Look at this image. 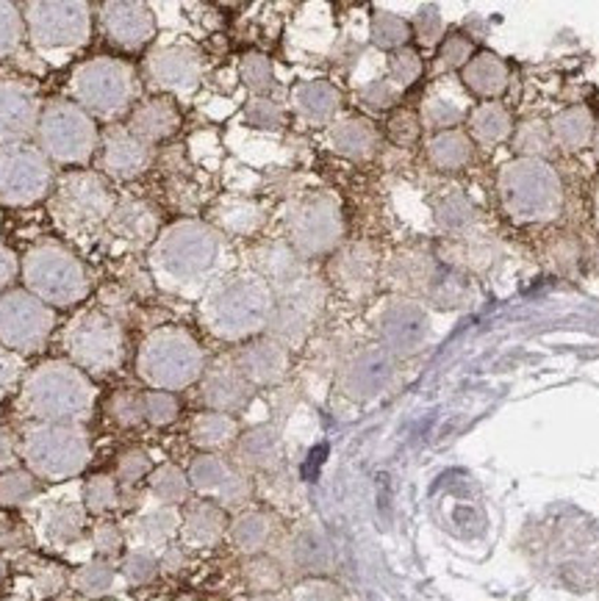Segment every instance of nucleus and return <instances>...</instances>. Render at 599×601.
<instances>
[{
    "label": "nucleus",
    "mask_w": 599,
    "mask_h": 601,
    "mask_svg": "<svg viewBox=\"0 0 599 601\" xmlns=\"http://www.w3.org/2000/svg\"><path fill=\"white\" fill-rule=\"evenodd\" d=\"M98 399L92 377L70 361H45L20 386V405L36 424H81Z\"/></svg>",
    "instance_id": "f257e3e1"
},
{
    "label": "nucleus",
    "mask_w": 599,
    "mask_h": 601,
    "mask_svg": "<svg viewBox=\"0 0 599 601\" xmlns=\"http://www.w3.org/2000/svg\"><path fill=\"white\" fill-rule=\"evenodd\" d=\"M219 258V236L208 225L181 219L159 234L150 245V277L176 292H192L206 283Z\"/></svg>",
    "instance_id": "f03ea898"
},
{
    "label": "nucleus",
    "mask_w": 599,
    "mask_h": 601,
    "mask_svg": "<svg viewBox=\"0 0 599 601\" xmlns=\"http://www.w3.org/2000/svg\"><path fill=\"white\" fill-rule=\"evenodd\" d=\"M25 292L50 308H72L92 292V272L87 263L59 241H42L25 252L20 263Z\"/></svg>",
    "instance_id": "7ed1b4c3"
},
{
    "label": "nucleus",
    "mask_w": 599,
    "mask_h": 601,
    "mask_svg": "<svg viewBox=\"0 0 599 601\" xmlns=\"http://www.w3.org/2000/svg\"><path fill=\"white\" fill-rule=\"evenodd\" d=\"M117 205L112 181L94 170H70L56 178L50 194V214L56 225L72 239H87L106 228Z\"/></svg>",
    "instance_id": "20e7f679"
},
{
    "label": "nucleus",
    "mask_w": 599,
    "mask_h": 601,
    "mask_svg": "<svg viewBox=\"0 0 599 601\" xmlns=\"http://www.w3.org/2000/svg\"><path fill=\"white\" fill-rule=\"evenodd\" d=\"M272 310L275 303L267 281L247 275L219 281L203 299V319L208 330L223 339H247L259 333L261 327L270 325Z\"/></svg>",
    "instance_id": "39448f33"
},
{
    "label": "nucleus",
    "mask_w": 599,
    "mask_h": 601,
    "mask_svg": "<svg viewBox=\"0 0 599 601\" xmlns=\"http://www.w3.org/2000/svg\"><path fill=\"white\" fill-rule=\"evenodd\" d=\"M206 368L203 350L183 327L167 325L154 330L136 352V372L154 392H181L197 383Z\"/></svg>",
    "instance_id": "423d86ee"
},
{
    "label": "nucleus",
    "mask_w": 599,
    "mask_h": 601,
    "mask_svg": "<svg viewBox=\"0 0 599 601\" xmlns=\"http://www.w3.org/2000/svg\"><path fill=\"white\" fill-rule=\"evenodd\" d=\"M70 92L76 103L92 117L120 120L134 112L139 98V78L136 70L114 56H94L76 67L70 78Z\"/></svg>",
    "instance_id": "0eeeda50"
},
{
    "label": "nucleus",
    "mask_w": 599,
    "mask_h": 601,
    "mask_svg": "<svg viewBox=\"0 0 599 601\" xmlns=\"http://www.w3.org/2000/svg\"><path fill=\"white\" fill-rule=\"evenodd\" d=\"M67 358L87 374H112L125 363L128 339L123 321L103 308H87L67 321L61 333Z\"/></svg>",
    "instance_id": "6e6552de"
},
{
    "label": "nucleus",
    "mask_w": 599,
    "mask_h": 601,
    "mask_svg": "<svg viewBox=\"0 0 599 601\" xmlns=\"http://www.w3.org/2000/svg\"><path fill=\"white\" fill-rule=\"evenodd\" d=\"M36 141H39L36 147L50 158V163L83 167L98 156L100 131L92 114L83 112L76 100L56 98L42 105Z\"/></svg>",
    "instance_id": "1a4fd4ad"
},
{
    "label": "nucleus",
    "mask_w": 599,
    "mask_h": 601,
    "mask_svg": "<svg viewBox=\"0 0 599 601\" xmlns=\"http://www.w3.org/2000/svg\"><path fill=\"white\" fill-rule=\"evenodd\" d=\"M25 466L36 479H72L89 466L92 444L81 424H34L20 444Z\"/></svg>",
    "instance_id": "9d476101"
},
{
    "label": "nucleus",
    "mask_w": 599,
    "mask_h": 601,
    "mask_svg": "<svg viewBox=\"0 0 599 601\" xmlns=\"http://www.w3.org/2000/svg\"><path fill=\"white\" fill-rule=\"evenodd\" d=\"M25 36L39 50H72L92 36V7L81 0L25 3Z\"/></svg>",
    "instance_id": "9b49d317"
},
{
    "label": "nucleus",
    "mask_w": 599,
    "mask_h": 601,
    "mask_svg": "<svg viewBox=\"0 0 599 601\" xmlns=\"http://www.w3.org/2000/svg\"><path fill=\"white\" fill-rule=\"evenodd\" d=\"M54 163L39 147L9 145L0 147V203L25 208L54 194Z\"/></svg>",
    "instance_id": "f8f14e48"
},
{
    "label": "nucleus",
    "mask_w": 599,
    "mask_h": 601,
    "mask_svg": "<svg viewBox=\"0 0 599 601\" xmlns=\"http://www.w3.org/2000/svg\"><path fill=\"white\" fill-rule=\"evenodd\" d=\"M56 330V314L50 305L36 299L25 288H12L0 297V347L14 355H31L45 350Z\"/></svg>",
    "instance_id": "ddd939ff"
},
{
    "label": "nucleus",
    "mask_w": 599,
    "mask_h": 601,
    "mask_svg": "<svg viewBox=\"0 0 599 601\" xmlns=\"http://www.w3.org/2000/svg\"><path fill=\"white\" fill-rule=\"evenodd\" d=\"M289 234L303 256L328 252L341 236L339 208L330 197H312L300 203L289 216Z\"/></svg>",
    "instance_id": "4468645a"
},
{
    "label": "nucleus",
    "mask_w": 599,
    "mask_h": 601,
    "mask_svg": "<svg viewBox=\"0 0 599 601\" xmlns=\"http://www.w3.org/2000/svg\"><path fill=\"white\" fill-rule=\"evenodd\" d=\"M154 150L147 141H142L128 125L114 123L106 125L100 134L98 147V172L114 181H134L150 167Z\"/></svg>",
    "instance_id": "2eb2a0df"
},
{
    "label": "nucleus",
    "mask_w": 599,
    "mask_h": 601,
    "mask_svg": "<svg viewBox=\"0 0 599 601\" xmlns=\"http://www.w3.org/2000/svg\"><path fill=\"white\" fill-rule=\"evenodd\" d=\"M189 485H192L197 494L203 497L217 499L219 508H236V504H245L250 499V479L239 472V468L230 466L225 457H219L217 452H203L192 461L187 472Z\"/></svg>",
    "instance_id": "dca6fc26"
},
{
    "label": "nucleus",
    "mask_w": 599,
    "mask_h": 601,
    "mask_svg": "<svg viewBox=\"0 0 599 601\" xmlns=\"http://www.w3.org/2000/svg\"><path fill=\"white\" fill-rule=\"evenodd\" d=\"M103 230H106L109 241H114L120 250H145V247L154 245L161 234L159 211L150 203H145V200L123 197L117 200V205H114L112 216H109V223Z\"/></svg>",
    "instance_id": "f3484780"
},
{
    "label": "nucleus",
    "mask_w": 599,
    "mask_h": 601,
    "mask_svg": "<svg viewBox=\"0 0 599 601\" xmlns=\"http://www.w3.org/2000/svg\"><path fill=\"white\" fill-rule=\"evenodd\" d=\"M42 105L31 87L20 81H0V147L25 145L36 136Z\"/></svg>",
    "instance_id": "a211bd4d"
},
{
    "label": "nucleus",
    "mask_w": 599,
    "mask_h": 601,
    "mask_svg": "<svg viewBox=\"0 0 599 601\" xmlns=\"http://www.w3.org/2000/svg\"><path fill=\"white\" fill-rule=\"evenodd\" d=\"M98 18L109 42L125 47V50H139L156 34L154 12L136 0H109L100 7Z\"/></svg>",
    "instance_id": "6ab92c4d"
},
{
    "label": "nucleus",
    "mask_w": 599,
    "mask_h": 601,
    "mask_svg": "<svg viewBox=\"0 0 599 601\" xmlns=\"http://www.w3.org/2000/svg\"><path fill=\"white\" fill-rule=\"evenodd\" d=\"M147 83L170 94H189L200 81V59L189 47H156L145 59Z\"/></svg>",
    "instance_id": "aec40b11"
},
{
    "label": "nucleus",
    "mask_w": 599,
    "mask_h": 601,
    "mask_svg": "<svg viewBox=\"0 0 599 601\" xmlns=\"http://www.w3.org/2000/svg\"><path fill=\"white\" fill-rule=\"evenodd\" d=\"M125 125L142 141L154 147L156 141H165L176 134L178 125H181V112H178L176 100L170 94H159V98H147L142 103H136Z\"/></svg>",
    "instance_id": "412c9836"
},
{
    "label": "nucleus",
    "mask_w": 599,
    "mask_h": 601,
    "mask_svg": "<svg viewBox=\"0 0 599 601\" xmlns=\"http://www.w3.org/2000/svg\"><path fill=\"white\" fill-rule=\"evenodd\" d=\"M239 372L245 374L247 383H256V386H272L286 374L289 368V352L283 341H253L247 344L239 355Z\"/></svg>",
    "instance_id": "4be33fe9"
},
{
    "label": "nucleus",
    "mask_w": 599,
    "mask_h": 601,
    "mask_svg": "<svg viewBox=\"0 0 599 601\" xmlns=\"http://www.w3.org/2000/svg\"><path fill=\"white\" fill-rule=\"evenodd\" d=\"M203 399L217 413H234L250 399V383L239 366H214L203 379Z\"/></svg>",
    "instance_id": "5701e85b"
},
{
    "label": "nucleus",
    "mask_w": 599,
    "mask_h": 601,
    "mask_svg": "<svg viewBox=\"0 0 599 601\" xmlns=\"http://www.w3.org/2000/svg\"><path fill=\"white\" fill-rule=\"evenodd\" d=\"M225 530H228V519L225 510L217 502H192L181 515V535L189 546L197 549H208L214 543L223 541Z\"/></svg>",
    "instance_id": "b1692460"
},
{
    "label": "nucleus",
    "mask_w": 599,
    "mask_h": 601,
    "mask_svg": "<svg viewBox=\"0 0 599 601\" xmlns=\"http://www.w3.org/2000/svg\"><path fill=\"white\" fill-rule=\"evenodd\" d=\"M386 377H388V363L383 352H359V355L344 366L341 383H344V392L350 394V397L364 399L381 392Z\"/></svg>",
    "instance_id": "393cba45"
},
{
    "label": "nucleus",
    "mask_w": 599,
    "mask_h": 601,
    "mask_svg": "<svg viewBox=\"0 0 599 601\" xmlns=\"http://www.w3.org/2000/svg\"><path fill=\"white\" fill-rule=\"evenodd\" d=\"M236 435H239V424H236L234 416L217 413V410L197 413L192 419V427H189V439L203 452L225 450V446L234 444Z\"/></svg>",
    "instance_id": "a878e982"
},
{
    "label": "nucleus",
    "mask_w": 599,
    "mask_h": 601,
    "mask_svg": "<svg viewBox=\"0 0 599 601\" xmlns=\"http://www.w3.org/2000/svg\"><path fill=\"white\" fill-rule=\"evenodd\" d=\"M239 461L259 472H270L281 463V439L272 427H256L239 439Z\"/></svg>",
    "instance_id": "bb28decb"
},
{
    "label": "nucleus",
    "mask_w": 599,
    "mask_h": 601,
    "mask_svg": "<svg viewBox=\"0 0 599 601\" xmlns=\"http://www.w3.org/2000/svg\"><path fill=\"white\" fill-rule=\"evenodd\" d=\"M419 325H422V319H419V314L411 305H394V308L383 314L381 336L388 344V350L406 352L414 350V344H417Z\"/></svg>",
    "instance_id": "cd10ccee"
},
{
    "label": "nucleus",
    "mask_w": 599,
    "mask_h": 601,
    "mask_svg": "<svg viewBox=\"0 0 599 601\" xmlns=\"http://www.w3.org/2000/svg\"><path fill=\"white\" fill-rule=\"evenodd\" d=\"M272 537V519L261 510H245L241 515H236V521L230 524V541L239 552L245 555H261L267 549V543Z\"/></svg>",
    "instance_id": "c85d7f7f"
},
{
    "label": "nucleus",
    "mask_w": 599,
    "mask_h": 601,
    "mask_svg": "<svg viewBox=\"0 0 599 601\" xmlns=\"http://www.w3.org/2000/svg\"><path fill=\"white\" fill-rule=\"evenodd\" d=\"M292 560L300 571L308 574H325L334 563V552L330 543L319 530H303L292 541Z\"/></svg>",
    "instance_id": "c756f323"
},
{
    "label": "nucleus",
    "mask_w": 599,
    "mask_h": 601,
    "mask_svg": "<svg viewBox=\"0 0 599 601\" xmlns=\"http://www.w3.org/2000/svg\"><path fill=\"white\" fill-rule=\"evenodd\" d=\"M83 524H87V510H83V504L61 502L54 504L45 515V532L56 546L76 543L78 537L83 535Z\"/></svg>",
    "instance_id": "7c9ffc66"
},
{
    "label": "nucleus",
    "mask_w": 599,
    "mask_h": 601,
    "mask_svg": "<svg viewBox=\"0 0 599 601\" xmlns=\"http://www.w3.org/2000/svg\"><path fill=\"white\" fill-rule=\"evenodd\" d=\"M176 532H181V515L176 513V508H167V504L147 510L136 521V535H139V541L145 543L147 549L170 543Z\"/></svg>",
    "instance_id": "2f4dec72"
},
{
    "label": "nucleus",
    "mask_w": 599,
    "mask_h": 601,
    "mask_svg": "<svg viewBox=\"0 0 599 601\" xmlns=\"http://www.w3.org/2000/svg\"><path fill=\"white\" fill-rule=\"evenodd\" d=\"M114 585H117V568L109 560H103V557L83 563V566L72 574V588L81 596H87V599H106L114 590Z\"/></svg>",
    "instance_id": "473e14b6"
},
{
    "label": "nucleus",
    "mask_w": 599,
    "mask_h": 601,
    "mask_svg": "<svg viewBox=\"0 0 599 601\" xmlns=\"http://www.w3.org/2000/svg\"><path fill=\"white\" fill-rule=\"evenodd\" d=\"M294 105H297V112L306 120L323 123V120H328L330 114L336 112L339 94H336V89L328 87V83L312 81L297 87V92H294Z\"/></svg>",
    "instance_id": "72a5a7b5"
},
{
    "label": "nucleus",
    "mask_w": 599,
    "mask_h": 601,
    "mask_svg": "<svg viewBox=\"0 0 599 601\" xmlns=\"http://www.w3.org/2000/svg\"><path fill=\"white\" fill-rule=\"evenodd\" d=\"M189 490H192V485H189L187 472L172 466V463H165V466L150 472V494H154L159 504L176 508V504L187 502Z\"/></svg>",
    "instance_id": "f704fd0d"
},
{
    "label": "nucleus",
    "mask_w": 599,
    "mask_h": 601,
    "mask_svg": "<svg viewBox=\"0 0 599 601\" xmlns=\"http://www.w3.org/2000/svg\"><path fill=\"white\" fill-rule=\"evenodd\" d=\"M39 494V479L29 468H9L0 474V508H23Z\"/></svg>",
    "instance_id": "c9c22d12"
},
{
    "label": "nucleus",
    "mask_w": 599,
    "mask_h": 601,
    "mask_svg": "<svg viewBox=\"0 0 599 601\" xmlns=\"http://www.w3.org/2000/svg\"><path fill=\"white\" fill-rule=\"evenodd\" d=\"M334 147L344 156L364 158L375 147V131L364 120H344L334 128Z\"/></svg>",
    "instance_id": "e433bc0d"
},
{
    "label": "nucleus",
    "mask_w": 599,
    "mask_h": 601,
    "mask_svg": "<svg viewBox=\"0 0 599 601\" xmlns=\"http://www.w3.org/2000/svg\"><path fill=\"white\" fill-rule=\"evenodd\" d=\"M120 502V490L114 477L109 474H94V477L87 479L83 485V510L92 515L112 513Z\"/></svg>",
    "instance_id": "4c0bfd02"
},
{
    "label": "nucleus",
    "mask_w": 599,
    "mask_h": 601,
    "mask_svg": "<svg viewBox=\"0 0 599 601\" xmlns=\"http://www.w3.org/2000/svg\"><path fill=\"white\" fill-rule=\"evenodd\" d=\"M161 571V560L156 557L154 549H147V546H139V549H131L128 555L123 557L120 563V574L128 585L139 588V585L154 582Z\"/></svg>",
    "instance_id": "58836bf2"
},
{
    "label": "nucleus",
    "mask_w": 599,
    "mask_h": 601,
    "mask_svg": "<svg viewBox=\"0 0 599 601\" xmlns=\"http://www.w3.org/2000/svg\"><path fill=\"white\" fill-rule=\"evenodd\" d=\"M245 579L253 593H275L283 585V571L275 560L256 555L253 560L245 566Z\"/></svg>",
    "instance_id": "ea45409f"
},
{
    "label": "nucleus",
    "mask_w": 599,
    "mask_h": 601,
    "mask_svg": "<svg viewBox=\"0 0 599 601\" xmlns=\"http://www.w3.org/2000/svg\"><path fill=\"white\" fill-rule=\"evenodd\" d=\"M106 410H109V419L120 427H136L145 421V405H142V394L128 392V388H123V392H114L112 397H109Z\"/></svg>",
    "instance_id": "a19ab883"
},
{
    "label": "nucleus",
    "mask_w": 599,
    "mask_h": 601,
    "mask_svg": "<svg viewBox=\"0 0 599 601\" xmlns=\"http://www.w3.org/2000/svg\"><path fill=\"white\" fill-rule=\"evenodd\" d=\"M25 36L23 9L14 3H0V59L12 56Z\"/></svg>",
    "instance_id": "79ce46f5"
},
{
    "label": "nucleus",
    "mask_w": 599,
    "mask_h": 601,
    "mask_svg": "<svg viewBox=\"0 0 599 601\" xmlns=\"http://www.w3.org/2000/svg\"><path fill=\"white\" fill-rule=\"evenodd\" d=\"M142 405H145V421L154 427H167L181 413V402L172 392H147L142 394Z\"/></svg>",
    "instance_id": "37998d69"
},
{
    "label": "nucleus",
    "mask_w": 599,
    "mask_h": 601,
    "mask_svg": "<svg viewBox=\"0 0 599 601\" xmlns=\"http://www.w3.org/2000/svg\"><path fill=\"white\" fill-rule=\"evenodd\" d=\"M259 208H253V205L247 203L225 205L223 214H219V225H223L225 230H234V234H250V230L259 228Z\"/></svg>",
    "instance_id": "c03bdc74"
},
{
    "label": "nucleus",
    "mask_w": 599,
    "mask_h": 601,
    "mask_svg": "<svg viewBox=\"0 0 599 601\" xmlns=\"http://www.w3.org/2000/svg\"><path fill=\"white\" fill-rule=\"evenodd\" d=\"M92 546L103 560H112V557H117L123 552L125 532L117 524H112V521H100L92 530Z\"/></svg>",
    "instance_id": "a18cd8bd"
},
{
    "label": "nucleus",
    "mask_w": 599,
    "mask_h": 601,
    "mask_svg": "<svg viewBox=\"0 0 599 601\" xmlns=\"http://www.w3.org/2000/svg\"><path fill=\"white\" fill-rule=\"evenodd\" d=\"M150 468H154V461H150V455H147L145 450H125L123 455L117 457V477L123 479L125 485H134L139 483V479H145L147 474H150Z\"/></svg>",
    "instance_id": "49530a36"
},
{
    "label": "nucleus",
    "mask_w": 599,
    "mask_h": 601,
    "mask_svg": "<svg viewBox=\"0 0 599 601\" xmlns=\"http://www.w3.org/2000/svg\"><path fill=\"white\" fill-rule=\"evenodd\" d=\"M289 601H341V590L330 579L308 577L292 590V599Z\"/></svg>",
    "instance_id": "de8ad7c7"
},
{
    "label": "nucleus",
    "mask_w": 599,
    "mask_h": 601,
    "mask_svg": "<svg viewBox=\"0 0 599 601\" xmlns=\"http://www.w3.org/2000/svg\"><path fill=\"white\" fill-rule=\"evenodd\" d=\"M372 36L381 47H397L408 39V25L394 14H377L372 23Z\"/></svg>",
    "instance_id": "09e8293b"
},
{
    "label": "nucleus",
    "mask_w": 599,
    "mask_h": 601,
    "mask_svg": "<svg viewBox=\"0 0 599 601\" xmlns=\"http://www.w3.org/2000/svg\"><path fill=\"white\" fill-rule=\"evenodd\" d=\"M241 78L253 92H267L272 87V67L264 56H247L241 65Z\"/></svg>",
    "instance_id": "8fccbe9b"
},
{
    "label": "nucleus",
    "mask_w": 599,
    "mask_h": 601,
    "mask_svg": "<svg viewBox=\"0 0 599 601\" xmlns=\"http://www.w3.org/2000/svg\"><path fill=\"white\" fill-rule=\"evenodd\" d=\"M20 374H23V358L9 352L7 347H0V399L18 386Z\"/></svg>",
    "instance_id": "3c124183"
},
{
    "label": "nucleus",
    "mask_w": 599,
    "mask_h": 601,
    "mask_svg": "<svg viewBox=\"0 0 599 601\" xmlns=\"http://www.w3.org/2000/svg\"><path fill=\"white\" fill-rule=\"evenodd\" d=\"M65 588V571L59 566H42L36 571V593L54 596Z\"/></svg>",
    "instance_id": "603ef678"
},
{
    "label": "nucleus",
    "mask_w": 599,
    "mask_h": 601,
    "mask_svg": "<svg viewBox=\"0 0 599 601\" xmlns=\"http://www.w3.org/2000/svg\"><path fill=\"white\" fill-rule=\"evenodd\" d=\"M20 272V261L18 256H14L9 247L0 245V297L9 292V286L14 283V277H18Z\"/></svg>",
    "instance_id": "864d4df0"
},
{
    "label": "nucleus",
    "mask_w": 599,
    "mask_h": 601,
    "mask_svg": "<svg viewBox=\"0 0 599 601\" xmlns=\"http://www.w3.org/2000/svg\"><path fill=\"white\" fill-rule=\"evenodd\" d=\"M419 72V61L414 53H397L392 56V76L397 78L399 83H411Z\"/></svg>",
    "instance_id": "5fc2aeb1"
},
{
    "label": "nucleus",
    "mask_w": 599,
    "mask_h": 601,
    "mask_svg": "<svg viewBox=\"0 0 599 601\" xmlns=\"http://www.w3.org/2000/svg\"><path fill=\"white\" fill-rule=\"evenodd\" d=\"M250 120L259 125H264V128H272V125L281 120V112H278L270 100H253V105H250Z\"/></svg>",
    "instance_id": "6e6d98bb"
},
{
    "label": "nucleus",
    "mask_w": 599,
    "mask_h": 601,
    "mask_svg": "<svg viewBox=\"0 0 599 601\" xmlns=\"http://www.w3.org/2000/svg\"><path fill=\"white\" fill-rule=\"evenodd\" d=\"M14 461H18V441L12 432L0 427V474L14 468Z\"/></svg>",
    "instance_id": "4d7b16f0"
},
{
    "label": "nucleus",
    "mask_w": 599,
    "mask_h": 601,
    "mask_svg": "<svg viewBox=\"0 0 599 601\" xmlns=\"http://www.w3.org/2000/svg\"><path fill=\"white\" fill-rule=\"evenodd\" d=\"M366 105H375V109H383V105H388V100H392V92H388L386 83H375V87H370L364 92Z\"/></svg>",
    "instance_id": "13d9d810"
},
{
    "label": "nucleus",
    "mask_w": 599,
    "mask_h": 601,
    "mask_svg": "<svg viewBox=\"0 0 599 601\" xmlns=\"http://www.w3.org/2000/svg\"><path fill=\"white\" fill-rule=\"evenodd\" d=\"M181 563H183L181 549H170V552H167V555H165V560H161V566L170 568V571H178V568H181Z\"/></svg>",
    "instance_id": "bf43d9fd"
},
{
    "label": "nucleus",
    "mask_w": 599,
    "mask_h": 601,
    "mask_svg": "<svg viewBox=\"0 0 599 601\" xmlns=\"http://www.w3.org/2000/svg\"><path fill=\"white\" fill-rule=\"evenodd\" d=\"M241 601H283L278 593H253V596H247V599Z\"/></svg>",
    "instance_id": "052dcab7"
},
{
    "label": "nucleus",
    "mask_w": 599,
    "mask_h": 601,
    "mask_svg": "<svg viewBox=\"0 0 599 601\" xmlns=\"http://www.w3.org/2000/svg\"><path fill=\"white\" fill-rule=\"evenodd\" d=\"M7 574H9V566H7V560H3V557H0V582H3V579H7Z\"/></svg>",
    "instance_id": "680f3d73"
},
{
    "label": "nucleus",
    "mask_w": 599,
    "mask_h": 601,
    "mask_svg": "<svg viewBox=\"0 0 599 601\" xmlns=\"http://www.w3.org/2000/svg\"><path fill=\"white\" fill-rule=\"evenodd\" d=\"M100 601H117V599H100Z\"/></svg>",
    "instance_id": "e2e57ef3"
},
{
    "label": "nucleus",
    "mask_w": 599,
    "mask_h": 601,
    "mask_svg": "<svg viewBox=\"0 0 599 601\" xmlns=\"http://www.w3.org/2000/svg\"><path fill=\"white\" fill-rule=\"evenodd\" d=\"M178 601H194V599H178Z\"/></svg>",
    "instance_id": "0e129e2a"
},
{
    "label": "nucleus",
    "mask_w": 599,
    "mask_h": 601,
    "mask_svg": "<svg viewBox=\"0 0 599 601\" xmlns=\"http://www.w3.org/2000/svg\"><path fill=\"white\" fill-rule=\"evenodd\" d=\"M45 601H56V599H45Z\"/></svg>",
    "instance_id": "69168bd1"
},
{
    "label": "nucleus",
    "mask_w": 599,
    "mask_h": 601,
    "mask_svg": "<svg viewBox=\"0 0 599 601\" xmlns=\"http://www.w3.org/2000/svg\"><path fill=\"white\" fill-rule=\"evenodd\" d=\"M7 601H14V599H7Z\"/></svg>",
    "instance_id": "338daca9"
}]
</instances>
